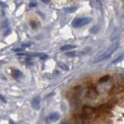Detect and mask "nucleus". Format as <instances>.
<instances>
[{
	"mask_svg": "<svg viewBox=\"0 0 124 124\" xmlns=\"http://www.w3.org/2000/svg\"><path fill=\"white\" fill-rule=\"evenodd\" d=\"M99 26H93L92 28L90 29V32L92 33H96L99 32Z\"/></svg>",
	"mask_w": 124,
	"mask_h": 124,
	"instance_id": "nucleus-15",
	"label": "nucleus"
},
{
	"mask_svg": "<svg viewBox=\"0 0 124 124\" xmlns=\"http://www.w3.org/2000/svg\"><path fill=\"white\" fill-rule=\"evenodd\" d=\"M109 78H110L109 76H108V75H106V76H104L102 78H101L99 81L100 83H104V82H106V81H108V80H109Z\"/></svg>",
	"mask_w": 124,
	"mask_h": 124,
	"instance_id": "nucleus-14",
	"label": "nucleus"
},
{
	"mask_svg": "<svg viewBox=\"0 0 124 124\" xmlns=\"http://www.w3.org/2000/svg\"><path fill=\"white\" fill-rule=\"evenodd\" d=\"M60 118V114L58 112H53L50 115H49L46 119V121L47 123H51V122H54L57 121Z\"/></svg>",
	"mask_w": 124,
	"mask_h": 124,
	"instance_id": "nucleus-5",
	"label": "nucleus"
},
{
	"mask_svg": "<svg viewBox=\"0 0 124 124\" xmlns=\"http://www.w3.org/2000/svg\"><path fill=\"white\" fill-rule=\"evenodd\" d=\"M111 54H112V53H110L109 51H108V50H107L106 52H105V53L102 54L100 56H99L98 57H97L95 60H94V61H93V63H94V64L99 63V62H102V61H105V60H106V59H108V57H110Z\"/></svg>",
	"mask_w": 124,
	"mask_h": 124,
	"instance_id": "nucleus-2",
	"label": "nucleus"
},
{
	"mask_svg": "<svg viewBox=\"0 0 124 124\" xmlns=\"http://www.w3.org/2000/svg\"><path fill=\"white\" fill-rule=\"evenodd\" d=\"M82 112H83L84 114L90 116L91 114H92L93 112H95V108L91 107V106H84L82 108Z\"/></svg>",
	"mask_w": 124,
	"mask_h": 124,
	"instance_id": "nucleus-7",
	"label": "nucleus"
},
{
	"mask_svg": "<svg viewBox=\"0 0 124 124\" xmlns=\"http://www.w3.org/2000/svg\"><path fill=\"white\" fill-rule=\"evenodd\" d=\"M123 90V88L122 86H116V87H113L111 91L109 92V94L110 95H112V94H119V92H122Z\"/></svg>",
	"mask_w": 124,
	"mask_h": 124,
	"instance_id": "nucleus-8",
	"label": "nucleus"
},
{
	"mask_svg": "<svg viewBox=\"0 0 124 124\" xmlns=\"http://www.w3.org/2000/svg\"><path fill=\"white\" fill-rule=\"evenodd\" d=\"M112 108V106L109 104H103L101 106H99V109L101 111H103V112H107V111H109Z\"/></svg>",
	"mask_w": 124,
	"mask_h": 124,
	"instance_id": "nucleus-9",
	"label": "nucleus"
},
{
	"mask_svg": "<svg viewBox=\"0 0 124 124\" xmlns=\"http://www.w3.org/2000/svg\"><path fill=\"white\" fill-rule=\"evenodd\" d=\"M58 66H59L60 68L64 70V71H68V70L70 69L69 66L67 65L66 64H64V63H59V64H58Z\"/></svg>",
	"mask_w": 124,
	"mask_h": 124,
	"instance_id": "nucleus-13",
	"label": "nucleus"
},
{
	"mask_svg": "<svg viewBox=\"0 0 124 124\" xmlns=\"http://www.w3.org/2000/svg\"><path fill=\"white\" fill-rule=\"evenodd\" d=\"M76 10H77V8L75 6L64 8V11L67 12V13H74V12H75Z\"/></svg>",
	"mask_w": 124,
	"mask_h": 124,
	"instance_id": "nucleus-12",
	"label": "nucleus"
},
{
	"mask_svg": "<svg viewBox=\"0 0 124 124\" xmlns=\"http://www.w3.org/2000/svg\"><path fill=\"white\" fill-rule=\"evenodd\" d=\"M123 55L122 54L121 56H119V57H117L116 59H115L114 61H112V64H116V63H119V61H121L123 60Z\"/></svg>",
	"mask_w": 124,
	"mask_h": 124,
	"instance_id": "nucleus-16",
	"label": "nucleus"
},
{
	"mask_svg": "<svg viewBox=\"0 0 124 124\" xmlns=\"http://www.w3.org/2000/svg\"><path fill=\"white\" fill-rule=\"evenodd\" d=\"M12 76H13L15 79H20L21 78H23V74L22 71H20L19 70L17 69H13L12 70Z\"/></svg>",
	"mask_w": 124,
	"mask_h": 124,
	"instance_id": "nucleus-6",
	"label": "nucleus"
},
{
	"mask_svg": "<svg viewBox=\"0 0 124 124\" xmlns=\"http://www.w3.org/2000/svg\"><path fill=\"white\" fill-rule=\"evenodd\" d=\"M76 46L75 45H71V44H66V45H64L62 46L61 47V50H62V51H64V50H70L71 49H74L75 48Z\"/></svg>",
	"mask_w": 124,
	"mask_h": 124,
	"instance_id": "nucleus-10",
	"label": "nucleus"
},
{
	"mask_svg": "<svg viewBox=\"0 0 124 124\" xmlns=\"http://www.w3.org/2000/svg\"><path fill=\"white\" fill-rule=\"evenodd\" d=\"M65 55L68 56V57H74L77 55V53L75 51H70L68 53H66Z\"/></svg>",
	"mask_w": 124,
	"mask_h": 124,
	"instance_id": "nucleus-17",
	"label": "nucleus"
},
{
	"mask_svg": "<svg viewBox=\"0 0 124 124\" xmlns=\"http://www.w3.org/2000/svg\"><path fill=\"white\" fill-rule=\"evenodd\" d=\"M30 25H31V27H32L33 29H36L37 27V23L33 20L30 22Z\"/></svg>",
	"mask_w": 124,
	"mask_h": 124,
	"instance_id": "nucleus-18",
	"label": "nucleus"
},
{
	"mask_svg": "<svg viewBox=\"0 0 124 124\" xmlns=\"http://www.w3.org/2000/svg\"><path fill=\"white\" fill-rule=\"evenodd\" d=\"M14 52H21V51H23V49H14V50H13Z\"/></svg>",
	"mask_w": 124,
	"mask_h": 124,
	"instance_id": "nucleus-21",
	"label": "nucleus"
},
{
	"mask_svg": "<svg viewBox=\"0 0 124 124\" xmlns=\"http://www.w3.org/2000/svg\"><path fill=\"white\" fill-rule=\"evenodd\" d=\"M41 1H42V2H44L45 4H48L50 2V0H41Z\"/></svg>",
	"mask_w": 124,
	"mask_h": 124,
	"instance_id": "nucleus-22",
	"label": "nucleus"
},
{
	"mask_svg": "<svg viewBox=\"0 0 124 124\" xmlns=\"http://www.w3.org/2000/svg\"><path fill=\"white\" fill-rule=\"evenodd\" d=\"M30 46V44H22L23 47H28Z\"/></svg>",
	"mask_w": 124,
	"mask_h": 124,
	"instance_id": "nucleus-24",
	"label": "nucleus"
},
{
	"mask_svg": "<svg viewBox=\"0 0 124 124\" xmlns=\"http://www.w3.org/2000/svg\"><path fill=\"white\" fill-rule=\"evenodd\" d=\"M92 21V18L91 17H82V18H76L72 21L71 25L74 28H80L81 26L88 24Z\"/></svg>",
	"mask_w": 124,
	"mask_h": 124,
	"instance_id": "nucleus-1",
	"label": "nucleus"
},
{
	"mask_svg": "<svg viewBox=\"0 0 124 124\" xmlns=\"http://www.w3.org/2000/svg\"><path fill=\"white\" fill-rule=\"evenodd\" d=\"M119 47V44H118V43H116V44H112L111 46H110V47L109 48H108V51H109L110 53H113L114 51H115V50H116V49H117Z\"/></svg>",
	"mask_w": 124,
	"mask_h": 124,
	"instance_id": "nucleus-11",
	"label": "nucleus"
},
{
	"mask_svg": "<svg viewBox=\"0 0 124 124\" xmlns=\"http://www.w3.org/2000/svg\"><path fill=\"white\" fill-rule=\"evenodd\" d=\"M31 105H32V107L33 109L35 110H38L40 109V96H36L33 98L32 102H31Z\"/></svg>",
	"mask_w": 124,
	"mask_h": 124,
	"instance_id": "nucleus-3",
	"label": "nucleus"
},
{
	"mask_svg": "<svg viewBox=\"0 0 124 124\" xmlns=\"http://www.w3.org/2000/svg\"><path fill=\"white\" fill-rule=\"evenodd\" d=\"M0 6H2V7H7V4H6L5 2H3L2 1H0Z\"/></svg>",
	"mask_w": 124,
	"mask_h": 124,
	"instance_id": "nucleus-19",
	"label": "nucleus"
},
{
	"mask_svg": "<svg viewBox=\"0 0 124 124\" xmlns=\"http://www.w3.org/2000/svg\"><path fill=\"white\" fill-rule=\"evenodd\" d=\"M0 99H1V100L3 102H5V103L6 102V99H5V97H3V96H2V95H0Z\"/></svg>",
	"mask_w": 124,
	"mask_h": 124,
	"instance_id": "nucleus-20",
	"label": "nucleus"
},
{
	"mask_svg": "<svg viewBox=\"0 0 124 124\" xmlns=\"http://www.w3.org/2000/svg\"><path fill=\"white\" fill-rule=\"evenodd\" d=\"M87 97L89 99H95L97 95H98V92L95 89V87H91L88 88V90L87 92Z\"/></svg>",
	"mask_w": 124,
	"mask_h": 124,
	"instance_id": "nucleus-4",
	"label": "nucleus"
},
{
	"mask_svg": "<svg viewBox=\"0 0 124 124\" xmlns=\"http://www.w3.org/2000/svg\"><path fill=\"white\" fill-rule=\"evenodd\" d=\"M29 6H30V7H34L37 6V4L36 3H30Z\"/></svg>",
	"mask_w": 124,
	"mask_h": 124,
	"instance_id": "nucleus-23",
	"label": "nucleus"
}]
</instances>
